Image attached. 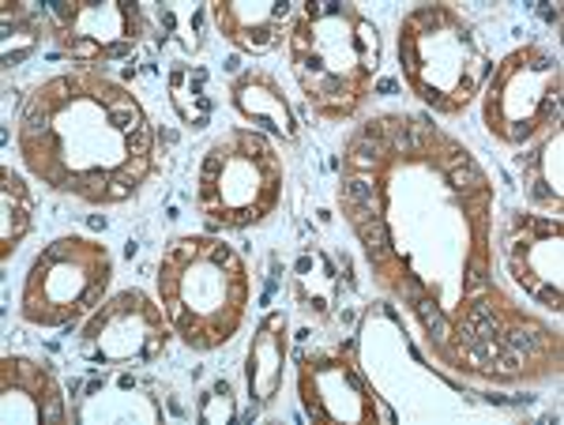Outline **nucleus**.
Wrapping results in <instances>:
<instances>
[{
    "mask_svg": "<svg viewBox=\"0 0 564 425\" xmlns=\"http://www.w3.org/2000/svg\"><path fill=\"white\" fill-rule=\"evenodd\" d=\"M45 26L61 57L84 68L129 61L148 42V12L135 0H57L45 8Z\"/></svg>",
    "mask_w": 564,
    "mask_h": 425,
    "instance_id": "10",
    "label": "nucleus"
},
{
    "mask_svg": "<svg viewBox=\"0 0 564 425\" xmlns=\"http://www.w3.org/2000/svg\"><path fill=\"white\" fill-rule=\"evenodd\" d=\"M166 95L174 106L177 121L188 132H204L215 121L218 98H215V79L212 68L196 65V61H174L166 72Z\"/></svg>",
    "mask_w": 564,
    "mask_h": 425,
    "instance_id": "20",
    "label": "nucleus"
},
{
    "mask_svg": "<svg viewBox=\"0 0 564 425\" xmlns=\"http://www.w3.org/2000/svg\"><path fill=\"white\" fill-rule=\"evenodd\" d=\"M520 181L523 193L534 207L561 215L564 207V129L553 124L550 132L539 135L534 143H527L520 155Z\"/></svg>",
    "mask_w": 564,
    "mask_h": 425,
    "instance_id": "19",
    "label": "nucleus"
},
{
    "mask_svg": "<svg viewBox=\"0 0 564 425\" xmlns=\"http://www.w3.org/2000/svg\"><path fill=\"white\" fill-rule=\"evenodd\" d=\"M286 57L308 110L347 124L366 110L384 65L380 26L347 0H302L286 31Z\"/></svg>",
    "mask_w": 564,
    "mask_h": 425,
    "instance_id": "3",
    "label": "nucleus"
},
{
    "mask_svg": "<svg viewBox=\"0 0 564 425\" xmlns=\"http://www.w3.org/2000/svg\"><path fill=\"white\" fill-rule=\"evenodd\" d=\"M15 151L50 193L90 207L129 204L154 177L151 117L140 95L102 68H72L26 90Z\"/></svg>",
    "mask_w": 564,
    "mask_h": 425,
    "instance_id": "2",
    "label": "nucleus"
},
{
    "mask_svg": "<svg viewBox=\"0 0 564 425\" xmlns=\"http://www.w3.org/2000/svg\"><path fill=\"white\" fill-rule=\"evenodd\" d=\"M230 106L234 113L241 117L252 129H268L271 135H279L282 143H302V121H297V110L290 102V95L282 90L279 76L268 68H245L234 76L230 84Z\"/></svg>",
    "mask_w": 564,
    "mask_h": 425,
    "instance_id": "15",
    "label": "nucleus"
},
{
    "mask_svg": "<svg viewBox=\"0 0 564 425\" xmlns=\"http://www.w3.org/2000/svg\"><path fill=\"white\" fill-rule=\"evenodd\" d=\"M170 328L162 302L140 286L109 294L95 313L79 324V358L102 369H148L170 350Z\"/></svg>",
    "mask_w": 564,
    "mask_h": 425,
    "instance_id": "9",
    "label": "nucleus"
},
{
    "mask_svg": "<svg viewBox=\"0 0 564 425\" xmlns=\"http://www.w3.org/2000/svg\"><path fill=\"white\" fill-rule=\"evenodd\" d=\"M399 72L425 110L459 117L481 95L494 57L456 4H417L399 20Z\"/></svg>",
    "mask_w": 564,
    "mask_h": 425,
    "instance_id": "5",
    "label": "nucleus"
},
{
    "mask_svg": "<svg viewBox=\"0 0 564 425\" xmlns=\"http://www.w3.org/2000/svg\"><path fill=\"white\" fill-rule=\"evenodd\" d=\"M34 230V193L12 166H0V260H12V252L23 246Z\"/></svg>",
    "mask_w": 564,
    "mask_h": 425,
    "instance_id": "21",
    "label": "nucleus"
},
{
    "mask_svg": "<svg viewBox=\"0 0 564 425\" xmlns=\"http://www.w3.org/2000/svg\"><path fill=\"white\" fill-rule=\"evenodd\" d=\"M335 200L436 366L486 384L561 373V331L494 279V181L467 143L422 113L369 117L339 151Z\"/></svg>",
    "mask_w": 564,
    "mask_h": 425,
    "instance_id": "1",
    "label": "nucleus"
},
{
    "mask_svg": "<svg viewBox=\"0 0 564 425\" xmlns=\"http://www.w3.org/2000/svg\"><path fill=\"white\" fill-rule=\"evenodd\" d=\"M500 257L520 291L557 316L564 309V222L561 215L508 211L500 226Z\"/></svg>",
    "mask_w": 564,
    "mask_h": 425,
    "instance_id": "12",
    "label": "nucleus"
},
{
    "mask_svg": "<svg viewBox=\"0 0 564 425\" xmlns=\"http://www.w3.org/2000/svg\"><path fill=\"white\" fill-rule=\"evenodd\" d=\"M113 257L87 233L50 241L23 275L20 316L34 328H72L109 297Z\"/></svg>",
    "mask_w": 564,
    "mask_h": 425,
    "instance_id": "7",
    "label": "nucleus"
},
{
    "mask_svg": "<svg viewBox=\"0 0 564 425\" xmlns=\"http://www.w3.org/2000/svg\"><path fill=\"white\" fill-rule=\"evenodd\" d=\"M76 422H159L162 400L151 381H140L135 369H117L106 381L87 384L79 403L72 406Z\"/></svg>",
    "mask_w": 564,
    "mask_h": 425,
    "instance_id": "16",
    "label": "nucleus"
},
{
    "mask_svg": "<svg viewBox=\"0 0 564 425\" xmlns=\"http://www.w3.org/2000/svg\"><path fill=\"white\" fill-rule=\"evenodd\" d=\"M196 418L204 425H226L238 418V395H234V384L226 377H218L196 395Z\"/></svg>",
    "mask_w": 564,
    "mask_h": 425,
    "instance_id": "23",
    "label": "nucleus"
},
{
    "mask_svg": "<svg viewBox=\"0 0 564 425\" xmlns=\"http://www.w3.org/2000/svg\"><path fill=\"white\" fill-rule=\"evenodd\" d=\"M68 395L45 361L26 355L0 358V422L4 425H65Z\"/></svg>",
    "mask_w": 564,
    "mask_h": 425,
    "instance_id": "13",
    "label": "nucleus"
},
{
    "mask_svg": "<svg viewBox=\"0 0 564 425\" xmlns=\"http://www.w3.org/2000/svg\"><path fill=\"white\" fill-rule=\"evenodd\" d=\"M0 26H4V45H0V57L4 68H15L31 57L50 39V26H45V8H34L26 0H4V12H0Z\"/></svg>",
    "mask_w": 564,
    "mask_h": 425,
    "instance_id": "22",
    "label": "nucleus"
},
{
    "mask_svg": "<svg viewBox=\"0 0 564 425\" xmlns=\"http://www.w3.org/2000/svg\"><path fill=\"white\" fill-rule=\"evenodd\" d=\"M297 400L308 422L316 425H377L391 422L377 388L361 369L358 342L305 350L297 358Z\"/></svg>",
    "mask_w": 564,
    "mask_h": 425,
    "instance_id": "11",
    "label": "nucleus"
},
{
    "mask_svg": "<svg viewBox=\"0 0 564 425\" xmlns=\"http://www.w3.org/2000/svg\"><path fill=\"white\" fill-rule=\"evenodd\" d=\"M286 286H290V297H294L297 309L316 324L332 320L343 302L339 264H335V257L316 238L305 241V246H297L294 260H290V271H286Z\"/></svg>",
    "mask_w": 564,
    "mask_h": 425,
    "instance_id": "18",
    "label": "nucleus"
},
{
    "mask_svg": "<svg viewBox=\"0 0 564 425\" xmlns=\"http://www.w3.org/2000/svg\"><path fill=\"white\" fill-rule=\"evenodd\" d=\"M286 358H290V316L271 309L260 316L257 331L245 350V388H249L252 411L271 406L279 400L282 381H286Z\"/></svg>",
    "mask_w": 564,
    "mask_h": 425,
    "instance_id": "17",
    "label": "nucleus"
},
{
    "mask_svg": "<svg viewBox=\"0 0 564 425\" xmlns=\"http://www.w3.org/2000/svg\"><path fill=\"white\" fill-rule=\"evenodd\" d=\"M286 166L279 148L257 129H230L199 159L196 211L212 230H252L282 204Z\"/></svg>",
    "mask_w": 564,
    "mask_h": 425,
    "instance_id": "6",
    "label": "nucleus"
},
{
    "mask_svg": "<svg viewBox=\"0 0 564 425\" xmlns=\"http://www.w3.org/2000/svg\"><path fill=\"white\" fill-rule=\"evenodd\" d=\"M564 65L542 42H523L489 72L481 87V124L505 148H527L561 124Z\"/></svg>",
    "mask_w": 564,
    "mask_h": 425,
    "instance_id": "8",
    "label": "nucleus"
},
{
    "mask_svg": "<svg viewBox=\"0 0 564 425\" xmlns=\"http://www.w3.org/2000/svg\"><path fill=\"white\" fill-rule=\"evenodd\" d=\"M159 302L174 336L188 350H218L241 331L252 297V271L215 233L174 238L159 257Z\"/></svg>",
    "mask_w": 564,
    "mask_h": 425,
    "instance_id": "4",
    "label": "nucleus"
},
{
    "mask_svg": "<svg viewBox=\"0 0 564 425\" xmlns=\"http://www.w3.org/2000/svg\"><path fill=\"white\" fill-rule=\"evenodd\" d=\"M294 8L297 0H212L207 15H212L215 34H223V42L260 57L286 42Z\"/></svg>",
    "mask_w": 564,
    "mask_h": 425,
    "instance_id": "14",
    "label": "nucleus"
}]
</instances>
